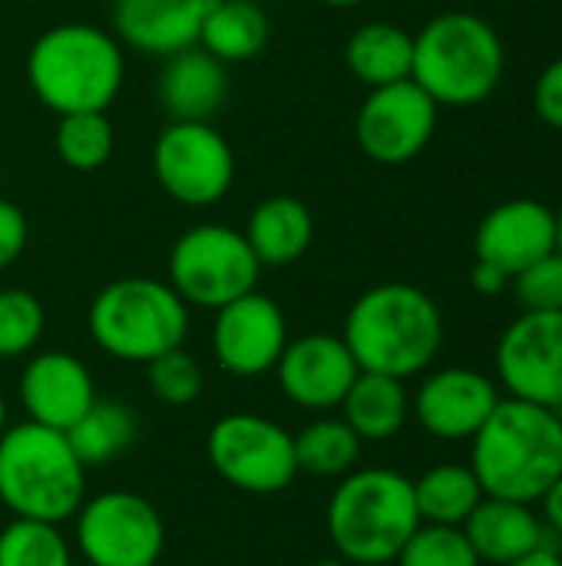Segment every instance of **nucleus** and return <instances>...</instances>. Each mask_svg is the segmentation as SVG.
Masks as SVG:
<instances>
[{"label": "nucleus", "instance_id": "nucleus-20", "mask_svg": "<svg viewBox=\"0 0 562 566\" xmlns=\"http://www.w3.org/2000/svg\"><path fill=\"white\" fill-rule=\"evenodd\" d=\"M460 531L467 534L480 564L494 566L513 564L547 544V524L533 504L507 497H484Z\"/></svg>", "mask_w": 562, "mask_h": 566}, {"label": "nucleus", "instance_id": "nucleus-40", "mask_svg": "<svg viewBox=\"0 0 562 566\" xmlns=\"http://www.w3.org/2000/svg\"><path fill=\"white\" fill-rule=\"evenodd\" d=\"M321 3H328V7H358V3H364V0H321Z\"/></svg>", "mask_w": 562, "mask_h": 566}, {"label": "nucleus", "instance_id": "nucleus-44", "mask_svg": "<svg viewBox=\"0 0 562 566\" xmlns=\"http://www.w3.org/2000/svg\"><path fill=\"white\" fill-rule=\"evenodd\" d=\"M152 566H159V564H152Z\"/></svg>", "mask_w": 562, "mask_h": 566}, {"label": "nucleus", "instance_id": "nucleus-18", "mask_svg": "<svg viewBox=\"0 0 562 566\" xmlns=\"http://www.w3.org/2000/svg\"><path fill=\"white\" fill-rule=\"evenodd\" d=\"M477 262L520 275L527 265L556 252V212L537 199H510L484 216L474 239Z\"/></svg>", "mask_w": 562, "mask_h": 566}, {"label": "nucleus", "instance_id": "nucleus-13", "mask_svg": "<svg viewBox=\"0 0 562 566\" xmlns=\"http://www.w3.org/2000/svg\"><path fill=\"white\" fill-rule=\"evenodd\" d=\"M437 103L414 83L374 86L358 109V146L381 166H404L424 153L437 129Z\"/></svg>", "mask_w": 562, "mask_h": 566}, {"label": "nucleus", "instance_id": "nucleus-27", "mask_svg": "<svg viewBox=\"0 0 562 566\" xmlns=\"http://www.w3.org/2000/svg\"><path fill=\"white\" fill-rule=\"evenodd\" d=\"M414 501L421 524L464 527V521L484 501V488L470 464H437L414 481Z\"/></svg>", "mask_w": 562, "mask_h": 566}, {"label": "nucleus", "instance_id": "nucleus-10", "mask_svg": "<svg viewBox=\"0 0 562 566\" xmlns=\"http://www.w3.org/2000/svg\"><path fill=\"white\" fill-rule=\"evenodd\" d=\"M152 172L169 199L205 209L229 196L235 182V153L212 123L169 119L152 146Z\"/></svg>", "mask_w": 562, "mask_h": 566}, {"label": "nucleus", "instance_id": "nucleus-19", "mask_svg": "<svg viewBox=\"0 0 562 566\" xmlns=\"http://www.w3.org/2000/svg\"><path fill=\"white\" fill-rule=\"evenodd\" d=\"M212 0H113V36L146 56L199 46Z\"/></svg>", "mask_w": 562, "mask_h": 566}, {"label": "nucleus", "instance_id": "nucleus-26", "mask_svg": "<svg viewBox=\"0 0 562 566\" xmlns=\"http://www.w3.org/2000/svg\"><path fill=\"white\" fill-rule=\"evenodd\" d=\"M136 438H139V418L132 415V408L123 401H99V398L66 431V441L86 471L116 461L126 448H132Z\"/></svg>", "mask_w": 562, "mask_h": 566}, {"label": "nucleus", "instance_id": "nucleus-29", "mask_svg": "<svg viewBox=\"0 0 562 566\" xmlns=\"http://www.w3.org/2000/svg\"><path fill=\"white\" fill-rule=\"evenodd\" d=\"M53 146L60 153V159L76 169V172H96L109 163L113 146H116V133L113 123L103 109H89V113H63L56 123V136Z\"/></svg>", "mask_w": 562, "mask_h": 566}, {"label": "nucleus", "instance_id": "nucleus-25", "mask_svg": "<svg viewBox=\"0 0 562 566\" xmlns=\"http://www.w3.org/2000/svg\"><path fill=\"white\" fill-rule=\"evenodd\" d=\"M272 36L268 13L255 0H212L199 46L222 63H245L265 50Z\"/></svg>", "mask_w": 562, "mask_h": 566}, {"label": "nucleus", "instance_id": "nucleus-22", "mask_svg": "<svg viewBox=\"0 0 562 566\" xmlns=\"http://www.w3.org/2000/svg\"><path fill=\"white\" fill-rule=\"evenodd\" d=\"M245 239L262 262V269H282L298 262L311 239H315V219L311 209L295 196H268L262 199L245 226Z\"/></svg>", "mask_w": 562, "mask_h": 566}, {"label": "nucleus", "instance_id": "nucleus-32", "mask_svg": "<svg viewBox=\"0 0 562 566\" xmlns=\"http://www.w3.org/2000/svg\"><path fill=\"white\" fill-rule=\"evenodd\" d=\"M397 566H480L467 534L460 527L444 524H421L411 541L401 547Z\"/></svg>", "mask_w": 562, "mask_h": 566}, {"label": "nucleus", "instance_id": "nucleus-42", "mask_svg": "<svg viewBox=\"0 0 562 566\" xmlns=\"http://www.w3.org/2000/svg\"><path fill=\"white\" fill-rule=\"evenodd\" d=\"M7 431V401H3V395H0V434Z\"/></svg>", "mask_w": 562, "mask_h": 566}, {"label": "nucleus", "instance_id": "nucleus-12", "mask_svg": "<svg viewBox=\"0 0 562 566\" xmlns=\"http://www.w3.org/2000/svg\"><path fill=\"white\" fill-rule=\"evenodd\" d=\"M497 378L510 398L562 415V312H523L497 342Z\"/></svg>", "mask_w": 562, "mask_h": 566}, {"label": "nucleus", "instance_id": "nucleus-35", "mask_svg": "<svg viewBox=\"0 0 562 566\" xmlns=\"http://www.w3.org/2000/svg\"><path fill=\"white\" fill-rule=\"evenodd\" d=\"M30 242V222L23 209L10 199H0V272H7Z\"/></svg>", "mask_w": 562, "mask_h": 566}, {"label": "nucleus", "instance_id": "nucleus-43", "mask_svg": "<svg viewBox=\"0 0 562 566\" xmlns=\"http://www.w3.org/2000/svg\"><path fill=\"white\" fill-rule=\"evenodd\" d=\"M308 566H351V564H344L341 557H335V560H315V564H308Z\"/></svg>", "mask_w": 562, "mask_h": 566}, {"label": "nucleus", "instance_id": "nucleus-5", "mask_svg": "<svg viewBox=\"0 0 562 566\" xmlns=\"http://www.w3.org/2000/svg\"><path fill=\"white\" fill-rule=\"evenodd\" d=\"M86 501V468L63 431L23 421L0 434V504L23 521L63 524Z\"/></svg>", "mask_w": 562, "mask_h": 566}, {"label": "nucleus", "instance_id": "nucleus-31", "mask_svg": "<svg viewBox=\"0 0 562 566\" xmlns=\"http://www.w3.org/2000/svg\"><path fill=\"white\" fill-rule=\"evenodd\" d=\"M46 328L40 298L26 289H0V358L30 355Z\"/></svg>", "mask_w": 562, "mask_h": 566}, {"label": "nucleus", "instance_id": "nucleus-16", "mask_svg": "<svg viewBox=\"0 0 562 566\" xmlns=\"http://www.w3.org/2000/svg\"><path fill=\"white\" fill-rule=\"evenodd\" d=\"M500 405L494 378L474 368H441L411 398V415L437 441H470Z\"/></svg>", "mask_w": 562, "mask_h": 566}, {"label": "nucleus", "instance_id": "nucleus-34", "mask_svg": "<svg viewBox=\"0 0 562 566\" xmlns=\"http://www.w3.org/2000/svg\"><path fill=\"white\" fill-rule=\"evenodd\" d=\"M510 285L523 312H562V252L527 265Z\"/></svg>", "mask_w": 562, "mask_h": 566}, {"label": "nucleus", "instance_id": "nucleus-9", "mask_svg": "<svg viewBox=\"0 0 562 566\" xmlns=\"http://www.w3.org/2000/svg\"><path fill=\"white\" fill-rule=\"evenodd\" d=\"M205 458L225 484L252 497L282 494L298 478L295 434L252 411L219 418L209 428Z\"/></svg>", "mask_w": 562, "mask_h": 566}, {"label": "nucleus", "instance_id": "nucleus-8", "mask_svg": "<svg viewBox=\"0 0 562 566\" xmlns=\"http://www.w3.org/2000/svg\"><path fill=\"white\" fill-rule=\"evenodd\" d=\"M262 262L255 259L245 232L202 222L185 229L169 252V285L189 308L219 312L222 305L255 292Z\"/></svg>", "mask_w": 562, "mask_h": 566}, {"label": "nucleus", "instance_id": "nucleus-11", "mask_svg": "<svg viewBox=\"0 0 562 566\" xmlns=\"http://www.w3.org/2000/svg\"><path fill=\"white\" fill-rule=\"evenodd\" d=\"M76 547L89 566H152L166 547L159 511L132 491L86 497L76 511Z\"/></svg>", "mask_w": 562, "mask_h": 566}, {"label": "nucleus", "instance_id": "nucleus-24", "mask_svg": "<svg viewBox=\"0 0 562 566\" xmlns=\"http://www.w3.org/2000/svg\"><path fill=\"white\" fill-rule=\"evenodd\" d=\"M344 63L364 86H388L411 80L414 66V36L397 23L374 20L358 27L344 43Z\"/></svg>", "mask_w": 562, "mask_h": 566}, {"label": "nucleus", "instance_id": "nucleus-7", "mask_svg": "<svg viewBox=\"0 0 562 566\" xmlns=\"http://www.w3.org/2000/svg\"><path fill=\"white\" fill-rule=\"evenodd\" d=\"M86 328L93 345L109 358L126 365H149L152 358L185 345L189 305L169 282L126 275L93 295Z\"/></svg>", "mask_w": 562, "mask_h": 566}, {"label": "nucleus", "instance_id": "nucleus-15", "mask_svg": "<svg viewBox=\"0 0 562 566\" xmlns=\"http://www.w3.org/2000/svg\"><path fill=\"white\" fill-rule=\"evenodd\" d=\"M358 361L348 352L341 335H328V332H311L301 338H288L278 365H275V378L282 395L305 408V411H331L341 408L348 388L358 378Z\"/></svg>", "mask_w": 562, "mask_h": 566}, {"label": "nucleus", "instance_id": "nucleus-1", "mask_svg": "<svg viewBox=\"0 0 562 566\" xmlns=\"http://www.w3.org/2000/svg\"><path fill=\"white\" fill-rule=\"evenodd\" d=\"M470 471L484 497L537 504L562 474V415L520 398H500L470 438Z\"/></svg>", "mask_w": 562, "mask_h": 566}, {"label": "nucleus", "instance_id": "nucleus-21", "mask_svg": "<svg viewBox=\"0 0 562 566\" xmlns=\"http://www.w3.org/2000/svg\"><path fill=\"white\" fill-rule=\"evenodd\" d=\"M229 96L225 63L205 53L202 46H189L182 53L166 56L159 76V99L169 119H195L209 123Z\"/></svg>", "mask_w": 562, "mask_h": 566}, {"label": "nucleus", "instance_id": "nucleus-39", "mask_svg": "<svg viewBox=\"0 0 562 566\" xmlns=\"http://www.w3.org/2000/svg\"><path fill=\"white\" fill-rule=\"evenodd\" d=\"M503 566H562V554L553 544H543L540 551H533V554H527V557H520V560Z\"/></svg>", "mask_w": 562, "mask_h": 566}, {"label": "nucleus", "instance_id": "nucleus-41", "mask_svg": "<svg viewBox=\"0 0 562 566\" xmlns=\"http://www.w3.org/2000/svg\"><path fill=\"white\" fill-rule=\"evenodd\" d=\"M556 252H562V206L556 209Z\"/></svg>", "mask_w": 562, "mask_h": 566}, {"label": "nucleus", "instance_id": "nucleus-30", "mask_svg": "<svg viewBox=\"0 0 562 566\" xmlns=\"http://www.w3.org/2000/svg\"><path fill=\"white\" fill-rule=\"evenodd\" d=\"M0 566H73L60 524L13 517L0 531Z\"/></svg>", "mask_w": 562, "mask_h": 566}, {"label": "nucleus", "instance_id": "nucleus-3", "mask_svg": "<svg viewBox=\"0 0 562 566\" xmlns=\"http://www.w3.org/2000/svg\"><path fill=\"white\" fill-rule=\"evenodd\" d=\"M126 80L123 43L96 23H56L26 53V83L56 116L109 109Z\"/></svg>", "mask_w": 562, "mask_h": 566}, {"label": "nucleus", "instance_id": "nucleus-6", "mask_svg": "<svg viewBox=\"0 0 562 566\" xmlns=\"http://www.w3.org/2000/svg\"><path fill=\"white\" fill-rule=\"evenodd\" d=\"M503 43L497 30L464 10L441 13L414 36L411 80L437 106H477L503 80Z\"/></svg>", "mask_w": 562, "mask_h": 566}, {"label": "nucleus", "instance_id": "nucleus-17", "mask_svg": "<svg viewBox=\"0 0 562 566\" xmlns=\"http://www.w3.org/2000/svg\"><path fill=\"white\" fill-rule=\"evenodd\" d=\"M20 405L26 421L70 431L96 401V385L89 368L70 352H40L20 371Z\"/></svg>", "mask_w": 562, "mask_h": 566}, {"label": "nucleus", "instance_id": "nucleus-33", "mask_svg": "<svg viewBox=\"0 0 562 566\" xmlns=\"http://www.w3.org/2000/svg\"><path fill=\"white\" fill-rule=\"evenodd\" d=\"M146 381H149L152 398L169 408H185V405L199 401V395L205 388L202 365L185 348H172V352L152 358L146 365Z\"/></svg>", "mask_w": 562, "mask_h": 566}, {"label": "nucleus", "instance_id": "nucleus-37", "mask_svg": "<svg viewBox=\"0 0 562 566\" xmlns=\"http://www.w3.org/2000/svg\"><path fill=\"white\" fill-rule=\"evenodd\" d=\"M470 285H474V292H480V295H500V292L510 285V275L500 272L497 265L474 262V269H470Z\"/></svg>", "mask_w": 562, "mask_h": 566}, {"label": "nucleus", "instance_id": "nucleus-2", "mask_svg": "<svg viewBox=\"0 0 562 566\" xmlns=\"http://www.w3.org/2000/svg\"><path fill=\"white\" fill-rule=\"evenodd\" d=\"M341 338L361 371L407 381L434 365L444 345V315L424 289L384 282L354 298Z\"/></svg>", "mask_w": 562, "mask_h": 566}, {"label": "nucleus", "instance_id": "nucleus-36", "mask_svg": "<svg viewBox=\"0 0 562 566\" xmlns=\"http://www.w3.org/2000/svg\"><path fill=\"white\" fill-rule=\"evenodd\" d=\"M533 109L547 126L562 129V56L540 73L533 86Z\"/></svg>", "mask_w": 562, "mask_h": 566}, {"label": "nucleus", "instance_id": "nucleus-14", "mask_svg": "<svg viewBox=\"0 0 562 566\" xmlns=\"http://www.w3.org/2000/svg\"><path fill=\"white\" fill-rule=\"evenodd\" d=\"M288 345V322L275 298L258 289L222 305L212 322V352L225 375L262 378L275 371Z\"/></svg>", "mask_w": 562, "mask_h": 566}, {"label": "nucleus", "instance_id": "nucleus-4", "mask_svg": "<svg viewBox=\"0 0 562 566\" xmlns=\"http://www.w3.org/2000/svg\"><path fill=\"white\" fill-rule=\"evenodd\" d=\"M325 524L344 564H391L421 527L414 481L391 468H354L335 488Z\"/></svg>", "mask_w": 562, "mask_h": 566}, {"label": "nucleus", "instance_id": "nucleus-38", "mask_svg": "<svg viewBox=\"0 0 562 566\" xmlns=\"http://www.w3.org/2000/svg\"><path fill=\"white\" fill-rule=\"evenodd\" d=\"M540 504H543V524H547V531H553L556 537H562V474L550 484V491L540 497Z\"/></svg>", "mask_w": 562, "mask_h": 566}, {"label": "nucleus", "instance_id": "nucleus-23", "mask_svg": "<svg viewBox=\"0 0 562 566\" xmlns=\"http://www.w3.org/2000/svg\"><path fill=\"white\" fill-rule=\"evenodd\" d=\"M411 418V395L401 378L378 375V371H358L354 385L348 388L341 401V421L361 438V441H391L404 431Z\"/></svg>", "mask_w": 562, "mask_h": 566}, {"label": "nucleus", "instance_id": "nucleus-28", "mask_svg": "<svg viewBox=\"0 0 562 566\" xmlns=\"http://www.w3.org/2000/svg\"><path fill=\"white\" fill-rule=\"evenodd\" d=\"M361 438L341 418H318L295 434L298 474L311 478H344L358 468Z\"/></svg>", "mask_w": 562, "mask_h": 566}]
</instances>
